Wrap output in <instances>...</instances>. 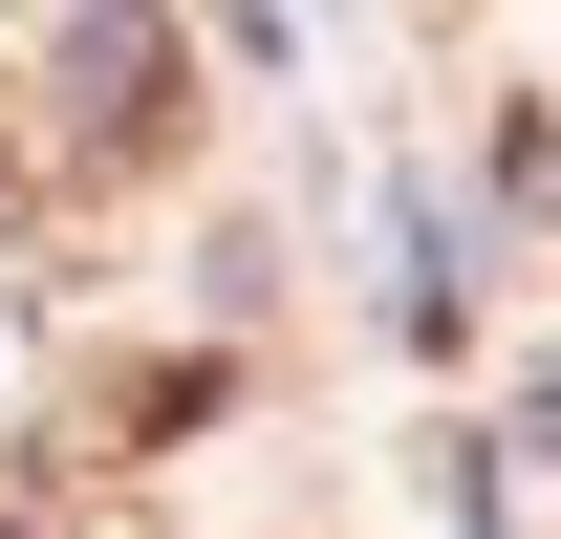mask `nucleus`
I'll return each mask as SVG.
<instances>
[{"label":"nucleus","mask_w":561,"mask_h":539,"mask_svg":"<svg viewBox=\"0 0 561 539\" xmlns=\"http://www.w3.org/2000/svg\"><path fill=\"white\" fill-rule=\"evenodd\" d=\"M173 130H195L173 22H87V151H173Z\"/></svg>","instance_id":"1"}]
</instances>
